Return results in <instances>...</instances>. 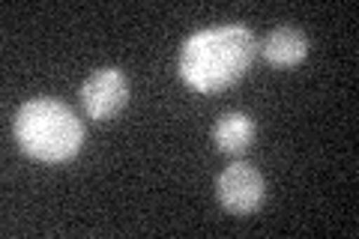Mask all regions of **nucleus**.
Here are the masks:
<instances>
[{
    "mask_svg": "<svg viewBox=\"0 0 359 239\" xmlns=\"http://www.w3.org/2000/svg\"><path fill=\"white\" fill-rule=\"evenodd\" d=\"M255 120L243 111H228L222 114L212 126V144L219 146V153H228V156H243L249 146L255 144Z\"/></svg>",
    "mask_w": 359,
    "mask_h": 239,
    "instance_id": "6",
    "label": "nucleus"
},
{
    "mask_svg": "<svg viewBox=\"0 0 359 239\" xmlns=\"http://www.w3.org/2000/svg\"><path fill=\"white\" fill-rule=\"evenodd\" d=\"M264 54V60L276 69H287V66H297L309 57V39L306 33L297 27H278L264 39V45L257 48Z\"/></svg>",
    "mask_w": 359,
    "mask_h": 239,
    "instance_id": "5",
    "label": "nucleus"
},
{
    "mask_svg": "<svg viewBox=\"0 0 359 239\" xmlns=\"http://www.w3.org/2000/svg\"><path fill=\"white\" fill-rule=\"evenodd\" d=\"M15 141L30 158L63 165L84 146V123L57 99H30L15 114Z\"/></svg>",
    "mask_w": 359,
    "mask_h": 239,
    "instance_id": "2",
    "label": "nucleus"
},
{
    "mask_svg": "<svg viewBox=\"0 0 359 239\" xmlns=\"http://www.w3.org/2000/svg\"><path fill=\"white\" fill-rule=\"evenodd\" d=\"M257 39L243 25H222L189 36L180 48V75L198 93H219L249 72Z\"/></svg>",
    "mask_w": 359,
    "mask_h": 239,
    "instance_id": "1",
    "label": "nucleus"
},
{
    "mask_svg": "<svg viewBox=\"0 0 359 239\" xmlns=\"http://www.w3.org/2000/svg\"><path fill=\"white\" fill-rule=\"evenodd\" d=\"M216 195H219V203L231 215H252L261 210L266 186H264L261 170L245 162H237V165H228L219 174Z\"/></svg>",
    "mask_w": 359,
    "mask_h": 239,
    "instance_id": "4",
    "label": "nucleus"
},
{
    "mask_svg": "<svg viewBox=\"0 0 359 239\" xmlns=\"http://www.w3.org/2000/svg\"><path fill=\"white\" fill-rule=\"evenodd\" d=\"M78 99H81L84 114L90 120L108 123V120H114L123 108H126L129 81H126V75H123L120 69H114V66H108V69H96L90 78H84L81 90H78Z\"/></svg>",
    "mask_w": 359,
    "mask_h": 239,
    "instance_id": "3",
    "label": "nucleus"
}]
</instances>
